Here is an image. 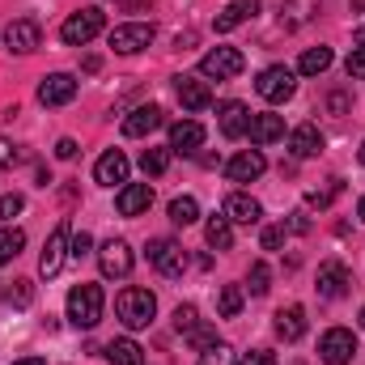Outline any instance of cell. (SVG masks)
Masks as SVG:
<instances>
[{
	"instance_id": "1",
	"label": "cell",
	"mask_w": 365,
	"mask_h": 365,
	"mask_svg": "<svg viewBox=\"0 0 365 365\" xmlns=\"http://www.w3.org/2000/svg\"><path fill=\"white\" fill-rule=\"evenodd\" d=\"M115 314H119V323L128 327V331H140V327H149L153 323V314H158V297L149 293V289H123L119 297H115Z\"/></svg>"
},
{
	"instance_id": "2",
	"label": "cell",
	"mask_w": 365,
	"mask_h": 365,
	"mask_svg": "<svg viewBox=\"0 0 365 365\" xmlns=\"http://www.w3.org/2000/svg\"><path fill=\"white\" fill-rule=\"evenodd\" d=\"M102 306H106V297H102V284H77L73 293H68V319H73V327H81V331H90L102 323Z\"/></svg>"
},
{
	"instance_id": "3",
	"label": "cell",
	"mask_w": 365,
	"mask_h": 365,
	"mask_svg": "<svg viewBox=\"0 0 365 365\" xmlns=\"http://www.w3.org/2000/svg\"><path fill=\"white\" fill-rule=\"evenodd\" d=\"M102 30H106V13L90 4V9H77V13L60 26V38H64L68 47H86V43H93Z\"/></svg>"
},
{
	"instance_id": "4",
	"label": "cell",
	"mask_w": 365,
	"mask_h": 365,
	"mask_svg": "<svg viewBox=\"0 0 365 365\" xmlns=\"http://www.w3.org/2000/svg\"><path fill=\"white\" fill-rule=\"evenodd\" d=\"M153 38H158V30H153L149 21H123V26H115V30L106 34V43H110L119 56H136V51H145Z\"/></svg>"
},
{
	"instance_id": "5",
	"label": "cell",
	"mask_w": 365,
	"mask_h": 365,
	"mask_svg": "<svg viewBox=\"0 0 365 365\" xmlns=\"http://www.w3.org/2000/svg\"><path fill=\"white\" fill-rule=\"evenodd\" d=\"M319 357H323V365H353V357H357V336H353L349 327H331V331H323V340H319Z\"/></svg>"
},
{
	"instance_id": "6",
	"label": "cell",
	"mask_w": 365,
	"mask_h": 365,
	"mask_svg": "<svg viewBox=\"0 0 365 365\" xmlns=\"http://www.w3.org/2000/svg\"><path fill=\"white\" fill-rule=\"evenodd\" d=\"M68 242H73V234H68V221H60V225L51 230V238H47V247H43V255H38V276H43V280L60 276L64 259H68Z\"/></svg>"
},
{
	"instance_id": "7",
	"label": "cell",
	"mask_w": 365,
	"mask_h": 365,
	"mask_svg": "<svg viewBox=\"0 0 365 365\" xmlns=\"http://www.w3.org/2000/svg\"><path fill=\"white\" fill-rule=\"evenodd\" d=\"M242 68H247V60H242L238 47H212V51L200 60V73L212 77V81H230V77H238Z\"/></svg>"
},
{
	"instance_id": "8",
	"label": "cell",
	"mask_w": 365,
	"mask_h": 365,
	"mask_svg": "<svg viewBox=\"0 0 365 365\" xmlns=\"http://www.w3.org/2000/svg\"><path fill=\"white\" fill-rule=\"evenodd\" d=\"M255 90H259V98H264V102H289V98L297 93L293 68H284V64L264 68V73H259V81H255Z\"/></svg>"
},
{
	"instance_id": "9",
	"label": "cell",
	"mask_w": 365,
	"mask_h": 365,
	"mask_svg": "<svg viewBox=\"0 0 365 365\" xmlns=\"http://www.w3.org/2000/svg\"><path fill=\"white\" fill-rule=\"evenodd\" d=\"M132 264H136V255H132V247H128L123 238L102 242V251H98V268H102L106 280H123V276L132 272Z\"/></svg>"
},
{
	"instance_id": "10",
	"label": "cell",
	"mask_w": 365,
	"mask_h": 365,
	"mask_svg": "<svg viewBox=\"0 0 365 365\" xmlns=\"http://www.w3.org/2000/svg\"><path fill=\"white\" fill-rule=\"evenodd\" d=\"M149 264L162 276H182L187 272V251H182L175 238H153L149 242Z\"/></svg>"
},
{
	"instance_id": "11",
	"label": "cell",
	"mask_w": 365,
	"mask_h": 365,
	"mask_svg": "<svg viewBox=\"0 0 365 365\" xmlns=\"http://www.w3.org/2000/svg\"><path fill=\"white\" fill-rule=\"evenodd\" d=\"M38 43H43V30H38L34 17H17V21L4 26V47H9V51L30 56V51H38Z\"/></svg>"
},
{
	"instance_id": "12",
	"label": "cell",
	"mask_w": 365,
	"mask_h": 365,
	"mask_svg": "<svg viewBox=\"0 0 365 365\" xmlns=\"http://www.w3.org/2000/svg\"><path fill=\"white\" fill-rule=\"evenodd\" d=\"M77 98V77L73 73H51V77H43V86H38V102L43 106H68Z\"/></svg>"
},
{
	"instance_id": "13",
	"label": "cell",
	"mask_w": 365,
	"mask_h": 365,
	"mask_svg": "<svg viewBox=\"0 0 365 365\" xmlns=\"http://www.w3.org/2000/svg\"><path fill=\"white\" fill-rule=\"evenodd\" d=\"M149 204H153V187L149 182H123L119 195H115L119 217H140V212H149Z\"/></svg>"
},
{
	"instance_id": "14",
	"label": "cell",
	"mask_w": 365,
	"mask_h": 365,
	"mask_svg": "<svg viewBox=\"0 0 365 365\" xmlns=\"http://www.w3.org/2000/svg\"><path fill=\"white\" fill-rule=\"evenodd\" d=\"M128 153L123 149H106L102 158H98V166H93V179L102 182V187H123L128 182Z\"/></svg>"
},
{
	"instance_id": "15",
	"label": "cell",
	"mask_w": 365,
	"mask_h": 365,
	"mask_svg": "<svg viewBox=\"0 0 365 365\" xmlns=\"http://www.w3.org/2000/svg\"><path fill=\"white\" fill-rule=\"evenodd\" d=\"M349 284H353V272H349L340 259H327V264L319 268V297L336 302V297H344V293H349Z\"/></svg>"
},
{
	"instance_id": "16",
	"label": "cell",
	"mask_w": 365,
	"mask_h": 365,
	"mask_svg": "<svg viewBox=\"0 0 365 365\" xmlns=\"http://www.w3.org/2000/svg\"><path fill=\"white\" fill-rule=\"evenodd\" d=\"M221 217H225L230 225H259L264 208H259V200H251V195L234 191V195H230V200L221 204Z\"/></svg>"
},
{
	"instance_id": "17",
	"label": "cell",
	"mask_w": 365,
	"mask_h": 365,
	"mask_svg": "<svg viewBox=\"0 0 365 365\" xmlns=\"http://www.w3.org/2000/svg\"><path fill=\"white\" fill-rule=\"evenodd\" d=\"M264 170H268V158H264L259 149H242V153L230 158V166H225L230 182H255Z\"/></svg>"
},
{
	"instance_id": "18",
	"label": "cell",
	"mask_w": 365,
	"mask_h": 365,
	"mask_svg": "<svg viewBox=\"0 0 365 365\" xmlns=\"http://www.w3.org/2000/svg\"><path fill=\"white\" fill-rule=\"evenodd\" d=\"M259 13V0H230L221 13H217V21H212V30L217 34H230L234 26H242V21H251Z\"/></svg>"
},
{
	"instance_id": "19",
	"label": "cell",
	"mask_w": 365,
	"mask_h": 365,
	"mask_svg": "<svg viewBox=\"0 0 365 365\" xmlns=\"http://www.w3.org/2000/svg\"><path fill=\"white\" fill-rule=\"evenodd\" d=\"M175 93H179L182 110H208L212 106V90L195 77H175Z\"/></svg>"
},
{
	"instance_id": "20",
	"label": "cell",
	"mask_w": 365,
	"mask_h": 365,
	"mask_svg": "<svg viewBox=\"0 0 365 365\" xmlns=\"http://www.w3.org/2000/svg\"><path fill=\"white\" fill-rule=\"evenodd\" d=\"M276 336H280L284 344H297V340L306 336V310H302V306H280V310H276Z\"/></svg>"
},
{
	"instance_id": "21",
	"label": "cell",
	"mask_w": 365,
	"mask_h": 365,
	"mask_svg": "<svg viewBox=\"0 0 365 365\" xmlns=\"http://www.w3.org/2000/svg\"><path fill=\"white\" fill-rule=\"evenodd\" d=\"M221 136H230V140H238V136H247V128H251V110L242 106V102H221Z\"/></svg>"
},
{
	"instance_id": "22",
	"label": "cell",
	"mask_w": 365,
	"mask_h": 365,
	"mask_svg": "<svg viewBox=\"0 0 365 365\" xmlns=\"http://www.w3.org/2000/svg\"><path fill=\"white\" fill-rule=\"evenodd\" d=\"M289 149H293V158H319L323 153V132L314 123H302V128L289 132Z\"/></svg>"
},
{
	"instance_id": "23",
	"label": "cell",
	"mask_w": 365,
	"mask_h": 365,
	"mask_svg": "<svg viewBox=\"0 0 365 365\" xmlns=\"http://www.w3.org/2000/svg\"><path fill=\"white\" fill-rule=\"evenodd\" d=\"M200 145H204V128L195 119H179L170 128V153H195Z\"/></svg>"
},
{
	"instance_id": "24",
	"label": "cell",
	"mask_w": 365,
	"mask_h": 365,
	"mask_svg": "<svg viewBox=\"0 0 365 365\" xmlns=\"http://www.w3.org/2000/svg\"><path fill=\"white\" fill-rule=\"evenodd\" d=\"M251 145H272L284 136V119L280 115H251V128H247Z\"/></svg>"
},
{
	"instance_id": "25",
	"label": "cell",
	"mask_w": 365,
	"mask_h": 365,
	"mask_svg": "<svg viewBox=\"0 0 365 365\" xmlns=\"http://www.w3.org/2000/svg\"><path fill=\"white\" fill-rule=\"evenodd\" d=\"M153 128H162V110L158 106H136L123 119V136H149Z\"/></svg>"
},
{
	"instance_id": "26",
	"label": "cell",
	"mask_w": 365,
	"mask_h": 365,
	"mask_svg": "<svg viewBox=\"0 0 365 365\" xmlns=\"http://www.w3.org/2000/svg\"><path fill=\"white\" fill-rule=\"evenodd\" d=\"M314 13H319V0H280V26H284V30L306 26Z\"/></svg>"
},
{
	"instance_id": "27",
	"label": "cell",
	"mask_w": 365,
	"mask_h": 365,
	"mask_svg": "<svg viewBox=\"0 0 365 365\" xmlns=\"http://www.w3.org/2000/svg\"><path fill=\"white\" fill-rule=\"evenodd\" d=\"M106 361L110 365H145V349L136 340H110L106 344Z\"/></svg>"
},
{
	"instance_id": "28",
	"label": "cell",
	"mask_w": 365,
	"mask_h": 365,
	"mask_svg": "<svg viewBox=\"0 0 365 365\" xmlns=\"http://www.w3.org/2000/svg\"><path fill=\"white\" fill-rule=\"evenodd\" d=\"M204 238H208V247H212V251H230V247H234V225H230L225 217H208Z\"/></svg>"
},
{
	"instance_id": "29",
	"label": "cell",
	"mask_w": 365,
	"mask_h": 365,
	"mask_svg": "<svg viewBox=\"0 0 365 365\" xmlns=\"http://www.w3.org/2000/svg\"><path fill=\"white\" fill-rule=\"evenodd\" d=\"M327 68H331V47H310L302 56V64H297V73H306V77H319Z\"/></svg>"
},
{
	"instance_id": "30",
	"label": "cell",
	"mask_w": 365,
	"mask_h": 365,
	"mask_svg": "<svg viewBox=\"0 0 365 365\" xmlns=\"http://www.w3.org/2000/svg\"><path fill=\"white\" fill-rule=\"evenodd\" d=\"M0 297H4V306L26 310V306L34 302V284H30V280H13V284H4V289H0Z\"/></svg>"
},
{
	"instance_id": "31",
	"label": "cell",
	"mask_w": 365,
	"mask_h": 365,
	"mask_svg": "<svg viewBox=\"0 0 365 365\" xmlns=\"http://www.w3.org/2000/svg\"><path fill=\"white\" fill-rule=\"evenodd\" d=\"M170 221H175V225H195V221H200V204H195L191 195H175V200H170Z\"/></svg>"
},
{
	"instance_id": "32",
	"label": "cell",
	"mask_w": 365,
	"mask_h": 365,
	"mask_svg": "<svg viewBox=\"0 0 365 365\" xmlns=\"http://www.w3.org/2000/svg\"><path fill=\"white\" fill-rule=\"evenodd\" d=\"M242 289L238 284H221V293H217V310H221V319H234L238 310H242Z\"/></svg>"
},
{
	"instance_id": "33",
	"label": "cell",
	"mask_w": 365,
	"mask_h": 365,
	"mask_svg": "<svg viewBox=\"0 0 365 365\" xmlns=\"http://www.w3.org/2000/svg\"><path fill=\"white\" fill-rule=\"evenodd\" d=\"M21 247H26V234L21 230H0V264H9V259H17L21 255Z\"/></svg>"
},
{
	"instance_id": "34",
	"label": "cell",
	"mask_w": 365,
	"mask_h": 365,
	"mask_svg": "<svg viewBox=\"0 0 365 365\" xmlns=\"http://www.w3.org/2000/svg\"><path fill=\"white\" fill-rule=\"evenodd\" d=\"M166 166H170V149H145L140 153V170L145 175H166Z\"/></svg>"
},
{
	"instance_id": "35",
	"label": "cell",
	"mask_w": 365,
	"mask_h": 365,
	"mask_svg": "<svg viewBox=\"0 0 365 365\" xmlns=\"http://www.w3.org/2000/svg\"><path fill=\"white\" fill-rule=\"evenodd\" d=\"M340 191H344V182L331 179L327 187H314V191H306V204H310V208H327V204H331V200H336Z\"/></svg>"
},
{
	"instance_id": "36",
	"label": "cell",
	"mask_w": 365,
	"mask_h": 365,
	"mask_svg": "<svg viewBox=\"0 0 365 365\" xmlns=\"http://www.w3.org/2000/svg\"><path fill=\"white\" fill-rule=\"evenodd\" d=\"M200 365H234V349L225 340H217V344L200 349Z\"/></svg>"
},
{
	"instance_id": "37",
	"label": "cell",
	"mask_w": 365,
	"mask_h": 365,
	"mask_svg": "<svg viewBox=\"0 0 365 365\" xmlns=\"http://www.w3.org/2000/svg\"><path fill=\"white\" fill-rule=\"evenodd\" d=\"M268 289H272V268L259 259V264H251V293H255V297H264Z\"/></svg>"
},
{
	"instance_id": "38",
	"label": "cell",
	"mask_w": 365,
	"mask_h": 365,
	"mask_svg": "<svg viewBox=\"0 0 365 365\" xmlns=\"http://www.w3.org/2000/svg\"><path fill=\"white\" fill-rule=\"evenodd\" d=\"M21 208H26V195H21V191H9V195H0V221H13Z\"/></svg>"
},
{
	"instance_id": "39",
	"label": "cell",
	"mask_w": 365,
	"mask_h": 365,
	"mask_svg": "<svg viewBox=\"0 0 365 365\" xmlns=\"http://www.w3.org/2000/svg\"><path fill=\"white\" fill-rule=\"evenodd\" d=\"M191 327H200V310H195V306H179V310H175V331L187 336Z\"/></svg>"
},
{
	"instance_id": "40",
	"label": "cell",
	"mask_w": 365,
	"mask_h": 365,
	"mask_svg": "<svg viewBox=\"0 0 365 365\" xmlns=\"http://www.w3.org/2000/svg\"><path fill=\"white\" fill-rule=\"evenodd\" d=\"M187 340H191V344H195V349H208V344H217V331H212V327H204V323H200V327H191V331H187Z\"/></svg>"
},
{
	"instance_id": "41",
	"label": "cell",
	"mask_w": 365,
	"mask_h": 365,
	"mask_svg": "<svg viewBox=\"0 0 365 365\" xmlns=\"http://www.w3.org/2000/svg\"><path fill=\"white\" fill-rule=\"evenodd\" d=\"M284 234H289L284 225H268V230H264V251H280V247H284Z\"/></svg>"
},
{
	"instance_id": "42",
	"label": "cell",
	"mask_w": 365,
	"mask_h": 365,
	"mask_svg": "<svg viewBox=\"0 0 365 365\" xmlns=\"http://www.w3.org/2000/svg\"><path fill=\"white\" fill-rule=\"evenodd\" d=\"M17 158H21V153H17V145L0 136V170H13V166H17Z\"/></svg>"
},
{
	"instance_id": "43",
	"label": "cell",
	"mask_w": 365,
	"mask_h": 365,
	"mask_svg": "<svg viewBox=\"0 0 365 365\" xmlns=\"http://www.w3.org/2000/svg\"><path fill=\"white\" fill-rule=\"evenodd\" d=\"M344 68H349V77H353V81H361V77H365V47H357V51L349 56V64H344Z\"/></svg>"
},
{
	"instance_id": "44",
	"label": "cell",
	"mask_w": 365,
	"mask_h": 365,
	"mask_svg": "<svg viewBox=\"0 0 365 365\" xmlns=\"http://www.w3.org/2000/svg\"><path fill=\"white\" fill-rule=\"evenodd\" d=\"M90 247H93V238L86 234V230H81V234L68 242V255H73V259H81V255H90Z\"/></svg>"
},
{
	"instance_id": "45",
	"label": "cell",
	"mask_w": 365,
	"mask_h": 365,
	"mask_svg": "<svg viewBox=\"0 0 365 365\" xmlns=\"http://www.w3.org/2000/svg\"><path fill=\"white\" fill-rule=\"evenodd\" d=\"M238 365H276V357L268 353V349H251V353H242Z\"/></svg>"
},
{
	"instance_id": "46",
	"label": "cell",
	"mask_w": 365,
	"mask_h": 365,
	"mask_svg": "<svg viewBox=\"0 0 365 365\" xmlns=\"http://www.w3.org/2000/svg\"><path fill=\"white\" fill-rule=\"evenodd\" d=\"M327 110L331 115H349V93H327Z\"/></svg>"
},
{
	"instance_id": "47",
	"label": "cell",
	"mask_w": 365,
	"mask_h": 365,
	"mask_svg": "<svg viewBox=\"0 0 365 365\" xmlns=\"http://www.w3.org/2000/svg\"><path fill=\"white\" fill-rule=\"evenodd\" d=\"M56 158H60V162H73V158H77V140H73V136H64V140L56 145Z\"/></svg>"
},
{
	"instance_id": "48",
	"label": "cell",
	"mask_w": 365,
	"mask_h": 365,
	"mask_svg": "<svg viewBox=\"0 0 365 365\" xmlns=\"http://www.w3.org/2000/svg\"><path fill=\"white\" fill-rule=\"evenodd\" d=\"M284 230H293V234H306V230H310V221H306V217H302V212H293V221H289V225H284Z\"/></svg>"
},
{
	"instance_id": "49",
	"label": "cell",
	"mask_w": 365,
	"mask_h": 365,
	"mask_svg": "<svg viewBox=\"0 0 365 365\" xmlns=\"http://www.w3.org/2000/svg\"><path fill=\"white\" fill-rule=\"evenodd\" d=\"M13 365H47L43 357H21V361H13Z\"/></svg>"
},
{
	"instance_id": "50",
	"label": "cell",
	"mask_w": 365,
	"mask_h": 365,
	"mask_svg": "<svg viewBox=\"0 0 365 365\" xmlns=\"http://www.w3.org/2000/svg\"><path fill=\"white\" fill-rule=\"evenodd\" d=\"M353 43H357V47H365V26L357 30V34H353Z\"/></svg>"
},
{
	"instance_id": "51",
	"label": "cell",
	"mask_w": 365,
	"mask_h": 365,
	"mask_svg": "<svg viewBox=\"0 0 365 365\" xmlns=\"http://www.w3.org/2000/svg\"><path fill=\"white\" fill-rule=\"evenodd\" d=\"M357 212H361V221H365V195H361V204H357Z\"/></svg>"
},
{
	"instance_id": "52",
	"label": "cell",
	"mask_w": 365,
	"mask_h": 365,
	"mask_svg": "<svg viewBox=\"0 0 365 365\" xmlns=\"http://www.w3.org/2000/svg\"><path fill=\"white\" fill-rule=\"evenodd\" d=\"M353 9H365V0H353Z\"/></svg>"
},
{
	"instance_id": "53",
	"label": "cell",
	"mask_w": 365,
	"mask_h": 365,
	"mask_svg": "<svg viewBox=\"0 0 365 365\" xmlns=\"http://www.w3.org/2000/svg\"><path fill=\"white\" fill-rule=\"evenodd\" d=\"M361 166H365V145H361Z\"/></svg>"
},
{
	"instance_id": "54",
	"label": "cell",
	"mask_w": 365,
	"mask_h": 365,
	"mask_svg": "<svg viewBox=\"0 0 365 365\" xmlns=\"http://www.w3.org/2000/svg\"><path fill=\"white\" fill-rule=\"evenodd\" d=\"M361 327H365V310H361Z\"/></svg>"
}]
</instances>
